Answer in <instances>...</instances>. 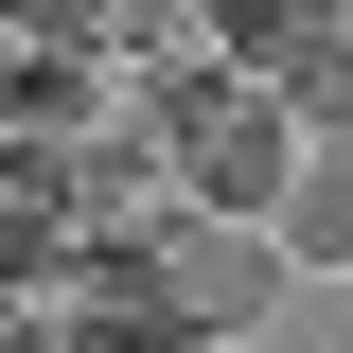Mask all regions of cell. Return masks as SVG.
I'll return each instance as SVG.
<instances>
[{"label":"cell","instance_id":"1","mask_svg":"<svg viewBox=\"0 0 353 353\" xmlns=\"http://www.w3.org/2000/svg\"><path fill=\"white\" fill-rule=\"evenodd\" d=\"M124 106H141V141H159V176H176V212H194V230H265V212H283L301 124H283V106L230 71V53H194V71H141Z\"/></svg>","mask_w":353,"mask_h":353},{"label":"cell","instance_id":"2","mask_svg":"<svg viewBox=\"0 0 353 353\" xmlns=\"http://www.w3.org/2000/svg\"><path fill=\"white\" fill-rule=\"evenodd\" d=\"M124 124V71L106 53H0V141L18 159H71V141Z\"/></svg>","mask_w":353,"mask_h":353},{"label":"cell","instance_id":"3","mask_svg":"<svg viewBox=\"0 0 353 353\" xmlns=\"http://www.w3.org/2000/svg\"><path fill=\"white\" fill-rule=\"evenodd\" d=\"M159 265H176V301L212 318V336H248V318L283 301V283H301V265L265 248V230H212V248H176V230H159Z\"/></svg>","mask_w":353,"mask_h":353},{"label":"cell","instance_id":"4","mask_svg":"<svg viewBox=\"0 0 353 353\" xmlns=\"http://www.w3.org/2000/svg\"><path fill=\"white\" fill-rule=\"evenodd\" d=\"M265 248H283V265H318V283H353V141H301L283 212H265Z\"/></svg>","mask_w":353,"mask_h":353},{"label":"cell","instance_id":"5","mask_svg":"<svg viewBox=\"0 0 353 353\" xmlns=\"http://www.w3.org/2000/svg\"><path fill=\"white\" fill-rule=\"evenodd\" d=\"M53 265H71V212H53V176H36V159H0V301H36Z\"/></svg>","mask_w":353,"mask_h":353},{"label":"cell","instance_id":"6","mask_svg":"<svg viewBox=\"0 0 353 353\" xmlns=\"http://www.w3.org/2000/svg\"><path fill=\"white\" fill-rule=\"evenodd\" d=\"M88 53H106V71H194V53H212V36H194V0H88Z\"/></svg>","mask_w":353,"mask_h":353}]
</instances>
